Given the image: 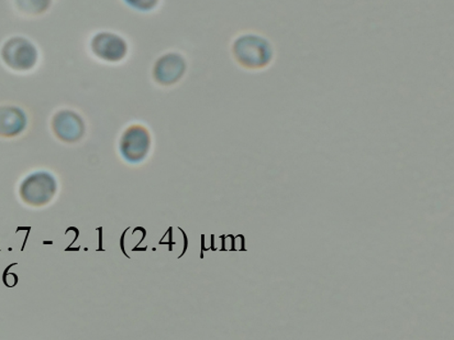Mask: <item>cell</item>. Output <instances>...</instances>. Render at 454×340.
<instances>
[{
	"label": "cell",
	"mask_w": 454,
	"mask_h": 340,
	"mask_svg": "<svg viewBox=\"0 0 454 340\" xmlns=\"http://www.w3.org/2000/svg\"><path fill=\"white\" fill-rule=\"evenodd\" d=\"M151 135L148 128L140 123L128 127L121 140V154L128 162L139 163L148 155Z\"/></svg>",
	"instance_id": "8992f818"
},
{
	"label": "cell",
	"mask_w": 454,
	"mask_h": 340,
	"mask_svg": "<svg viewBox=\"0 0 454 340\" xmlns=\"http://www.w3.org/2000/svg\"><path fill=\"white\" fill-rule=\"evenodd\" d=\"M87 51L95 61L106 66H121L130 57L131 44L121 32L99 29L89 36Z\"/></svg>",
	"instance_id": "3957f363"
},
{
	"label": "cell",
	"mask_w": 454,
	"mask_h": 340,
	"mask_svg": "<svg viewBox=\"0 0 454 340\" xmlns=\"http://www.w3.org/2000/svg\"><path fill=\"white\" fill-rule=\"evenodd\" d=\"M121 2L132 12L142 13V15H149V13L159 11L163 0H121Z\"/></svg>",
	"instance_id": "30bf717a"
},
{
	"label": "cell",
	"mask_w": 454,
	"mask_h": 340,
	"mask_svg": "<svg viewBox=\"0 0 454 340\" xmlns=\"http://www.w3.org/2000/svg\"><path fill=\"white\" fill-rule=\"evenodd\" d=\"M58 191V183L52 174L36 172L27 177L20 186V196L26 204L44 206L52 201Z\"/></svg>",
	"instance_id": "5b68a950"
},
{
	"label": "cell",
	"mask_w": 454,
	"mask_h": 340,
	"mask_svg": "<svg viewBox=\"0 0 454 340\" xmlns=\"http://www.w3.org/2000/svg\"><path fill=\"white\" fill-rule=\"evenodd\" d=\"M190 70V61L180 50H168L155 58L151 66V79L163 89L180 84Z\"/></svg>",
	"instance_id": "277c9868"
},
{
	"label": "cell",
	"mask_w": 454,
	"mask_h": 340,
	"mask_svg": "<svg viewBox=\"0 0 454 340\" xmlns=\"http://www.w3.org/2000/svg\"><path fill=\"white\" fill-rule=\"evenodd\" d=\"M229 53L238 67L252 73L268 71L277 59L273 41L254 30H243L233 36Z\"/></svg>",
	"instance_id": "6da1fadb"
},
{
	"label": "cell",
	"mask_w": 454,
	"mask_h": 340,
	"mask_svg": "<svg viewBox=\"0 0 454 340\" xmlns=\"http://www.w3.org/2000/svg\"><path fill=\"white\" fill-rule=\"evenodd\" d=\"M51 128L55 137L63 142H77L85 135L86 125L80 113L71 108H62L53 115Z\"/></svg>",
	"instance_id": "52a82bcc"
},
{
	"label": "cell",
	"mask_w": 454,
	"mask_h": 340,
	"mask_svg": "<svg viewBox=\"0 0 454 340\" xmlns=\"http://www.w3.org/2000/svg\"><path fill=\"white\" fill-rule=\"evenodd\" d=\"M29 117L26 110L15 104H0V137L13 138L26 130Z\"/></svg>",
	"instance_id": "ba28073f"
},
{
	"label": "cell",
	"mask_w": 454,
	"mask_h": 340,
	"mask_svg": "<svg viewBox=\"0 0 454 340\" xmlns=\"http://www.w3.org/2000/svg\"><path fill=\"white\" fill-rule=\"evenodd\" d=\"M43 62V52L38 43L26 35L6 36L0 43V64L7 71L26 75L38 70Z\"/></svg>",
	"instance_id": "7a4b0ae2"
},
{
	"label": "cell",
	"mask_w": 454,
	"mask_h": 340,
	"mask_svg": "<svg viewBox=\"0 0 454 340\" xmlns=\"http://www.w3.org/2000/svg\"><path fill=\"white\" fill-rule=\"evenodd\" d=\"M57 0H9L12 12L24 20H38L52 11Z\"/></svg>",
	"instance_id": "9c48e42d"
}]
</instances>
